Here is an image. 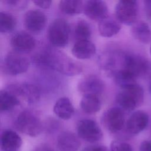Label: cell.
I'll list each match as a JSON object with an SVG mask.
<instances>
[{
	"mask_svg": "<svg viewBox=\"0 0 151 151\" xmlns=\"http://www.w3.org/2000/svg\"><path fill=\"white\" fill-rule=\"evenodd\" d=\"M149 123V116L143 110H137L131 114L126 123V131L131 134H137L143 131Z\"/></svg>",
	"mask_w": 151,
	"mask_h": 151,
	"instance_id": "obj_15",
	"label": "cell"
},
{
	"mask_svg": "<svg viewBox=\"0 0 151 151\" xmlns=\"http://www.w3.org/2000/svg\"><path fill=\"white\" fill-rule=\"evenodd\" d=\"M149 90H150V91L151 93V82H150V86H149Z\"/></svg>",
	"mask_w": 151,
	"mask_h": 151,
	"instance_id": "obj_35",
	"label": "cell"
},
{
	"mask_svg": "<svg viewBox=\"0 0 151 151\" xmlns=\"http://www.w3.org/2000/svg\"><path fill=\"white\" fill-rule=\"evenodd\" d=\"M140 151H151V140H145L140 146Z\"/></svg>",
	"mask_w": 151,
	"mask_h": 151,
	"instance_id": "obj_32",
	"label": "cell"
},
{
	"mask_svg": "<svg viewBox=\"0 0 151 151\" xmlns=\"http://www.w3.org/2000/svg\"><path fill=\"white\" fill-rule=\"evenodd\" d=\"M82 151H110L109 149L103 145H91L84 147Z\"/></svg>",
	"mask_w": 151,
	"mask_h": 151,
	"instance_id": "obj_30",
	"label": "cell"
},
{
	"mask_svg": "<svg viewBox=\"0 0 151 151\" xmlns=\"http://www.w3.org/2000/svg\"><path fill=\"white\" fill-rule=\"evenodd\" d=\"M138 15V5L135 1H119L115 7L116 18L127 25H132L136 22Z\"/></svg>",
	"mask_w": 151,
	"mask_h": 151,
	"instance_id": "obj_5",
	"label": "cell"
},
{
	"mask_svg": "<svg viewBox=\"0 0 151 151\" xmlns=\"http://www.w3.org/2000/svg\"><path fill=\"white\" fill-rule=\"evenodd\" d=\"M131 32L133 37L142 43L147 44L151 41V29L144 21H136L132 25Z\"/></svg>",
	"mask_w": 151,
	"mask_h": 151,
	"instance_id": "obj_21",
	"label": "cell"
},
{
	"mask_svg": "<svg viewBox=\"0 0 151 151\" xmlns=\"http://www.w3.org/2000/svg\"><path fill=\"white\" fill-rule=\"evenodd\" d=\"M78 91L84 95L98 96L103 93L104 84L103 80L95 75H89L82 78L78 84Z\"/></svg>",
	"mask_w": 151,
	"mask_h": 151,
	"instance_id": "obj_12",
	"label": "cell"
},
{
	"mask_svg": "<svg viewBox=\"0 0 151 151\" xmlns=\"http://www.w3.org/2000/svg\"><path fill=\"white\" fill-rule=\"evenodd\" d=\"M18 96L11 90H2L0 91V110L1 111L10 110L19 104Z\"/></svg>",
	"mask_w": 151,
	"mask_h": 151,
	"instance_id": "obj_22",
	"label": "cell"
},
{
	"mask_svg": "<svg viewBox=\"0 0 151 151\" xmlns=\"http://www.w3.org/2000/svg\"><path fill=\"white\" fill-rule=\"evenodd\" d=\"M29 65L28 59L22 53L16 51L9 52L4 58L3 66L5 72L16 76L27 71Z\"/></svg>",
	"mask_w": 151,
	"mask_h": 151,
	"instance_id": "obj_6",
	"label": "cell"
},
{
	"mask_svg": "<svg viewBox=\"0 0 151 151\" xmlns=\"http://www.w3.org/2000/svg\"><path fill=\"white\" fill-rule=\"evenodd\" d=\"M10 42L15 51L22 54L31 51L36 45L35 38L30 34L24 31L14 34Z\"/></svg>",
	"mask_w": 151,
	"mask_h": 151,
	"instance_id": "obj_11",
	"label": "cell"
},
{
	"mask_svg": "<svg viewBox=\"0 0 151 151\" xmlns=\"http://www.w3.org/2000/svg\"><path fill=\"white\" fill-rule=\"evenodd\" d=\"M15 126L19 132L31 137L38 136L42 130V123L40 119L30 110L22 111L17 116Z\"/></svg>",
	"mask_w": 151,
	"mask_h": 151,
	"instance_id": "obj_3",
	"label": "cell"
},
{
	"mask_svg": "<svg viewBox=\"0 0 151 151\" xmlns=\"http://www.w3.org/2000/svg\"><path fill=\"white\" fill-rule=\"evenodd\" d=\"M22 140L14 130H4L1 135V148L2 151H17L21 146Z\"/></svg>",
	"mask_w": 151,
	"mask_h": 151,
	"instance_id": "obj_17",
	"label": "cell"
},
{
	"mask_svg": "<svg viewBox=\"0 0 151 151\" xmlns=\"http://www.w3.org/2000/svg\"><path fill=\"white\" fill-rule=\"evenodd\" d=\"M9 8L13 9H21L25 8L28 1L22 0H5L4 1Z\"/></svg>",
	"mask_w": 151,
	"mask_h": 151,
	"instance_id": "obj_29",
	"label": "cell"
},
{
	"mask_svg": "<svg viewBox=\"0 0 151 151\" xmlns=\"http://www.w3.org/2000/svg\"><path fill=\"white\" fill-rule=\"evenodd\" d=\"M9 90L17 96L23 99L28 104H34L38 101L40 98V92L38 87L32 84L24 83L19 86L12 85Z\"/></svg>",
	"mask_w": 151,
	"mask_h": 151,
	"instance_id": "obj_14",
	"label": "cell"
},
{
	"mask_svg": "<svg viewBox=\"0 0 151 151\" xmlns=\"http://www.w3.org/2000/svg\"><path fill=\"white\" fill-rule=\"evenodd\" d=\"M25 28L32 32H39L45 27L47 18L45 15L38 10L28 11L24 17Z\"/></svg>",
	"mask_w": 151,
	"mask_h": 151,
	"instance_id": "obj_13",
	"label": "cell"
},
{
	"mask_svg": "<svg viewBox=\"0 0 151 151\" xmlns=\"http://www.w3.org/2000/svg\"><path fill=\"white\" fill-rule=\"evenodd\" d=\"M70 34V27L68 22L63 18H57L48 27L47 37L53 46L64 47L68 42Z\"/></svg>",
	"mask_w": 151,
	"mask_h": 151,
	"instance_id": "obj_4",
	"label": "cell"
},
{
	"mask_svg": "<svg viewBox=\"0 0 151 151\" xmlns=\"http://www.w3.org/2000/svg\"><path fill=\"white\" fill-rule=\"evenodd\" d=\"M57 146L60 151H78L81 143L74 133L65 131L57 137Z\"/></svg>",
	"mask_w": 151,
	"mask_h": 151,
	"instance_id": "obj_16",
	"label": "cell"
},
{
	"mask_svg": "<svg viewBox=\"0 0 151 151\" xmlns=\"http://www.w3.org/2000/svg\"><path fill=\"white\" fill-rule=\"evenodd\" d=\"M78 136L83 140L95 143L100 141L103 137V132L98 124L91 119L80 120L77 125Z\"/></svg>",
	"mask_w": 151,
	"mask_h": 151,
	"instance_id": "obj_8",
	"label": "cell"
},
{
	"mask_svg": "<svg viewBox=\"0 0 151 151\" xmlns=\"http://www.w3.org/2000/svg\"><path fill=\"white\" fill-rule=\"evenodd\" d=\"M110 151H133L132 147L128 143L120 140L111 142Z\"/></svg>",
	"mask_w": 151,
	"mask_h": 151,
	"instance_id": "obj_28",
	"label": "cell"
},
{
	"mask_svg": "<svg viewBox=\"0 0 151 151\" xmlns=\"http://www.w3.org/2000/svg\"><path fill=\"white\" fill-rule=\"evenodd\" d=\"M143 88L137 84L123 88L116 96V102L123 111H131L139 107L143 101Z\"/></svg>",
	"mask_w": 151,
	"mask_h": 151,
	"instance_id": "obj_2",
	"label": "cell"
},
{
	"mask_svg": "<svg viewBox=\"0 0 151 151\" xmlns=\"http://www.w3.org/2000/svg\"><path fill=\"white\" fill-rule=\"evenodd\" d=\"M83 11L88 18L99 22L108 17L107 5L104 1L100 0L86 1Z\"/></svg>",
	"mask_w": 151,
	"mask_h": 151,
	"instance_id": "obj_10",
	"label": "cell"
},
{
	"mask_svg": "<svg viewBox=\"0 0 151 151\" xmlns=\"http://www.w3.org/2000/svg\"><path fill=\"white\" fill-rule=\"evenodd\" d=\"M33 2L35 4V5L39 6L41 8L47 9L51 6L52 1L50 0H35L33 1Z\"/></svg>",
	"mask_w": 151,
	"mask_h": 151,
	"instance_id": "obj_31",
	"label": "cell"
},
{
	"mask_svg": "<svg viewBox=\"0 0 151 151\" xmlns=\"http://www.w3.org/2000/svg\"><path fill=\"white\" fill-rule=\"evenodd\" d=\"M55 114L63 120H68L74 114V107L68 97L60 98L55 103L53 108Z\"/></svg>",
	"mask_w": 151,
	"mask_h": 151,
	"instance_id": "obj_20",
	"label": "cell"
},
{
	"mask_svg": "<svg viewBox=\"0 0 151 151\" xmlns=\"http://www.w3.org/2000/svg\"><path fill=\"white\" fill-rule=\"evenodd\" d=\"M149 68V63L145 58L136 54L124 53L123 67L121 70L129 71L137 78L145 75Z\"/></svg>",
	"mask_w": 151,
	"mask_h": 151,
	"instance_id": "obj_9",
	"label": "cell"
},
{
	"mask_svg": "<svg viewBox=\"0 0 151 151\" xmlns=\"http://www.w3.org/2000/svg\"><path fill=\"white\" fill-rule=\"evenodd\" d=\"M34 62L42 67L51 68L68 76L82 72V67L63 52L54 49H47L34 56Z\"/></svg>",
	"mask_w": 151,
	"mask_h": 151,
	"instance_id": "obj_1",
	"label": "cell"
},
{
	"mask_svg": "<svg viewBox=\"0 0 151 151\" xmlns=\"http://www.w3.org/2000/svg\"><path fill=\"white\" fill-rule=\"evenodd\" d=\"M113 77L116 84L122 89L136 84V78L129 71L120 70L116 72Z\"/></svg>",
	"mask_w": 151,
	"mask_h": 151,
	"instance_id": "obj_25",
	"label": "cell"
},
{
	"mask_svg": "<svg viewBox=\"0 0 151 151\" xmlns=\"http://www.w3.org/2000/svg\"><path fill=\"white\" fill-rule=\"evenodd\" d=\"M17 25L15 18L10 13L0 12V32L8 33L14 29Z\"/></svg>",
	"mask_w": 151,
	"mask_h": 151,
	"instance_id": "obj_27",
	"label": "cell"
},
{
	"mask_svg": "<svg viewBox=\"0 0 151 151\" xmlns=\"http://www.w3.org/2000/svg\"><path fill=\"white\" fill-rule=\"evenodd\" d=\"M84 3L80 0H63L60 1V11L68 15H75L83 11Z\"/></svg>",
	"mask_w": 151,
	"mask_h": 151,
	"instance_id": "obj_24",
	"label": "cell"
},
{
	"mask_svg": "<svg viewBox=\"0 0 151 151\" xmlns=\"http://www.w3.org/2000/svg\"><path fill=\"white\" fill-rule=\"evenodd\" d=\"M101 122L107 130L111 133L120 132L125 125L123 111L119 107L108 109L103 114Z\"/></svg>",
	"mask_w": 151,
	"mask_h": 151,
	"instance_id": "obj_7",
	"label": "cell"
},
{
	"mask_svg": "<svg viewBox=\"0 0 151 151\" xmlns=\"http://www.w3.org/2000/svg\"><path fill=\"white\" fill-rule=\"evenodd\" d=\"M96 51L95 45L90 40L76 41L71 49L72 54L80 60L91 58L95 54Z\"/></svg>",
	"mask_w": 151,
	"mask_h": 151,
	"instance_id": "obj_18",
	"label": "cell"
},
{
	"mask_svg": "<svg viewBox=\"0 0 151 151\" xmlns=\"http://www.w3.org/2000/svg\"><path fill=\"white\" fill-rule=\"evenodd\" d=\"M121 29L120 22L112 17H106L98 24L99 34L103 37H111L116 35Z\"/></svg>",
	"mask_w": 151,
	"mask_h": 151,
	"instance_id": "obj_19",
	"label": "cell"
},
{
	"mask_svg": "<svg viewBox=\"0 0 151 151\" xmlns=\"http://www.w3.org/2000/svg\"><path fill=\"white\" fill-rule=\"evenodd\" d=\"M150 54H151V45H150Z\"/></svg>",
	"mask_w": 151,
	"mask_h": 151,
	"instance_id": "obj_36",
	"label": "cell"
},
{
	"mask_svg": "<svg viewBox=\"0 0 151 151\" xmlns=\"http://www.w3.org/2000/svg\"><path fill=\"white\" fill-rule=\"evenodd\" d=\"M32 151H55V150L48 145H40L37 146Z\"/></svg>",
	"mask_w": 151,
	"mask_h": 151,
	"instance_id": "obj_34",
	"label": "cell"
},
{
	"mask_svg": "<svg viewBox=\"0 0 151 151\" xmlns=\"http://www.w3.org/2000/svg\"><path fill=\"white\" fill-rule=\"evenodd\" d=\"M82 110L88 114H94L101 108V101L98 96L84 95L80 101Z\"/></svg>",
	"mask_w": 151,
	"mask_h": 151,
	"instance_id": "obj_23",
	"label": "cell"
},
{
	"mask_svg": "<svg viewBox=\"0 0 151 151\" xmlns=\"http://www.w3.org/2000/svg\"><path fill=\"white\" fill-rule=\"evenodd\" d=\"M74 34L77 41L89 40L91 35V27L86 21L80 20L75 25Z\"/></svg>",
	"mask_w": 151,
	"mask_h": 151,
	"instance_id": "obj_26",
	"label": "cell"
},
{
	"mask_svg": "<svg viewBox=\"0 0 151 151\" xmlns=\"http://www.w3.org/2000/svg\"><path fill=\"white\" fill-rule=\"evenodd\" d=\"M145 8L146 17L151 21V1H145Z\"/></svg>",
	"mask_w": 151,
	"mask_h": 151,
	"instance_id": "obj_33",
	"label": "cell"
}]
</instances>
